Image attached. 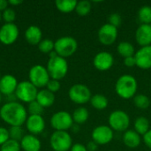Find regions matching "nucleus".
Instances as JSON below:
<instances>
[{"label": "nucleus", "mask_w": 151, "mask_h": 151, "mask_svg": "<svg viewBox=\"0 0 151 151\" xmlns=\"http://www.w3.org/2000/svg\"><path fill=\"white\" fill-rule=\"evenodd\" d=\"M1 119L11 127H21L27 119V111L19 102H8L0 108Z\"/></svg>", "instance_id": "nucleus-1"}, {"label": "nucleus", "mask_w": 151, "mask_h": 151, "mask_svg": "<svg viewBox=\"0 0 151 151\" xmlns=\"http://www.w3.org/2000/svg\"><path fill=\"white\" fill-rule=\"evenodd\" d=\"M115 88L120 97L129 99L133 97L137 91V81L130 74H124L118 79Z\"/></svg>", "instance_id": "nucleus-2"}, {"label": "nucleus", "mask_w": 151, "mask_h": 151, "mask_svg": "<svg viewBox=\"0 0 151 151\" xmlns=\"http://www.w3.org/2000/svg\"><path fill=\"white\" fill-rule=\"evenodd\" d=\"M46 69L51 79L59 81L66 75L68 71V64L65 58L58 55L54 58H49Z\"/></svg>", "instance_id": "nucleus-3"}, {"label": "nucleus", "mask_w": 151, "mask_h": 151, "mask_svg": "<svg viewBox=\"0 0 151 151\" xmlns=\"http://www.w3.org/2000/svg\"><path fill=\"white\" fill-rule=\"evenodd\" d=\"M78 48L77 41L72 36H62L58 38L54 44V50L62 58L72 56Z\"/></svg>", "instance_id": "nucleus-4"}, {"label": "nucleus", "mask_w": 151, "mask_h": 151, "mask_svg": "<svg viewBox=\"0 0 151 151\" xmlns=\"http://www.w3.org/2000/svg\"><path fill=\"white\" fill-rule=\"evenodd\" d=\"M37 93H38V90L35 85H33L30 81H23L18 83V86L14 94L17 99L24 103L29 104L36 100Z\"/></svg>", "instance_id": "nucleus-5"}, {"label": "nucleus", "mask_w": 151, "mask_h": 151, "mask_svg": "<svg viewBox=\"0 0 151 151\" xmlns=\"http://www.w3.org/2000/svg\"><path fill=\"white\" fill-rule=\"evenodd\" d=\"M50 142L54 151H68L73 146L72 137L66 131H55L50 136Z\"/></svg>", "instance_id": "nucleus-6"}, {"label": "nucleus", "mask_w": 151, "mask_h": 151, "mask_svg": "<svg viewBox=\"0 0 151 151\" xmlns=\"http://www.w3.org/2000/svg\"><path fill=\"white\" fill-rule=\"evenodd\" d=\"M29 81L35 85L36 88H42L47 85L49 81L50 80L49 73L46 67L41 65H33L28 73Z\"/></svg>", "instance_id": "nucleus-7"}, {"label": "nucleus", "mask_w": 151, "mask_h": 151, "mask_svg": "<svg viewBox=\"0 0 151 151\" xmlns=\"http://www.w3.org/2000/svg\"><path fill=\"white\" fill-rule=\"evenodd\" d=\"M50 125L56 131H66L73 125V116L65 111H58L52 115Z\"/></svg>", "instance_id": "nucleus-8"}, {"label": "nucleus", "mask_w": 151, "mask_h": 151, "mask_svg": "<svg viewBox=\"0 0 151 151\" xmlns=\"http://www.w3.org/2000/svg\"><path fill=\"white\" fill-rule=\"evenodd\" d=\"M68 95L70 99L78 104H86L91 99L90 89L84 84L73 85L68 91Z\"/></svg>", "instance_id": "nucleus-9"}, {"label": "nucleus", "mask_w": 151, "mask_h": 151, "mask_svg": "<svg viewBox=\"0 0 151 151\" xmlns=\"http://www.w3.org/2000/svg\"><path fill=\"white\" fill-rule=\"evenodd\" d=\"M110 127L118 132L126 131L130 125V119L127 112L118 110L111 113L109 117Z\"/></svg>", "instance_id": "nucleus-10"}, {"label": "nucleus", "mask_w": 151, "mask_h": 151, "mask_svg": "<svg viewBox=\"0 0 151 151\" xmlns=\"http://www.w3.org/2000/svg\"><path fill=\"white\" fill-rule=\"evenodd\" d=\"M19 36V27L14 23H4L0 27V42L5 45L12 44Z\"/></svg>", "instance_id": "nucleus-11"}, {"label": "nucleus", "mask_w": 151, "mask_h": 151, "mask_svg": "<svg viewBox=\"0 0 151 151\" xmlns=\"http://www.w3.org/2000/svg\"><path fill=\"white\" fill-rule=\"evenodd\" d=\"M113 139V131L108 126H98L92 132V140L98 145H105Z\"/></svg>", "instance_id": "nucleus-12"}, {"label": "nucleus", "mask_w": 151, "mask_h": 151, "mask_svg": "<svg viewBox=\"0 0 151 151\" xmlns=\"http://www.w3.org/2000/svg\"><path fill=\"white\" fill-rule=\"evenodd\" d=\"M118 37V29L112 25L106 23L103 25L98 31V39L104 45H111Z\"/></svg>", "instance_id": "nucleus-13"}, {"label": "nucleus", "mask_w": 151, "mask_h": 151, "mask_svg": "<svg viewBox=\"0 0 151 151\" xmlns=\"http://www.w3.org/2000/svg\"><path fill=\"white\" fill-rule=\"evenodd\" d=\"M93 63L96 69L100 71H106L112 66L114 63V58L111 53L107 51H101L96 55Z\"/></svg>", "instance_id": "nucleus-14"}, {"label": "nucleus", "mask_w": 151, "mask_h": 151, "mask_svg": "<svg viewBox=\"0 0 151 151\" xmlns=\"http://www.w3.org/2000/svg\"><path fill=\"white\" fill-rule=\"evenodd\" d=\"M26 127L31 134H38L44 130L45 120L42 115H29L26 120Z\"/></svg>", "instance_id": "nucleus-15"}, {"label": "nucleus", "mask_w": 151, "mask_h": 151, "mask_svg": "<svg viewBox=\"0 0 151 151\" xmlns=\"http://www.w3.org/2000/svg\"><path fill=\"white\" fill-rule=\"evenodd\" d=\"M136 65L142 69H149L151 67V45L142 47L134 54Z\"/></svg>", "instance_id": "nucleus-16"}, {"label": "nucleus", "mask_w": 151, "mask_h": 151, "mask_svg": "<svg viewBox=\"0 0 151 151\" xmlns=\"http://www.w3.org/2000/svg\"><path fill=\"white\" fill-rule=\"evenodd\" d=\"M18 81L12 74H5L0 79V93L5 96L15 93L18 86Z\"/></svg>", "instance_id": "nucleus-17"}, {"label": "nucleus", "mask_w": 151, "mask_h": 151, "mask_svg": "<svg viewBox=\"0 0 151 151\" xmlns=\"http://www.w3.org/2000/svg\"><path fill=\"white\" fill-rule=\"evenodd\" d=\"M135 38L142 47L151 45V25L142 24L136 30Z\"/></svg>", "instance_id": "nucleus-18"}, {"label": "nucleus", "mask_w": 151, "mask_h": 151, "mask_svg": "<svg viewBox=\"0 0 151 151\" xmlns=\"http://www.w3.org/2000/svg\"><path fill=\"white\" fill-rule=\"evenodd\" d=\"M41 142L34 134H25L20 141V147L24 151H40Z\"/></svg>", "instance_id": "nucleus-19"}, {"label": "nucleus", "mask_w": 151, "mask_h": 151, "mask_svg": "<svg viewBox=\"0 0 151 151\" xmlns=\"http://www.w3.org/2000/svg\"><path fill=\"white\" fill-rule=\"evenodd\" d=\"M42 33L41 28L35 25L29 26L25 31L26 40L27 41V42H29L32 45H35V44L38 45L39 42L42 41Z\"/></svg>", "instance_id": "nucleus-20"}, {"label": "nucleus", "mask_w": 151, "mask_h": 151, "mask_svg": "<svg viewBox=\"0 0 151 151\" xmlns=\"http://www.w3.org/2000/svg\"><path fill=\"white\" fill-rule=\"evenodd\" d=\"M36 101L43 107L47 108L51 106L55 102V95L48 89H42L38 91Z\"/></svg>", "instance_id": "nucleus-21"}, {"label": "nucleus", "mask_w": 151, "mask_h": 151, "mask_svg": "<svg viewBox=\"0 0 151 151\" xmlns=\"http://www.w3.org/2000/svg\"><path fill=\"white\" fill-rule=\"evenodd\" d=\"M123 142L125 145L130 149L137 148L141 144L140 134L134 130H127L123 135Z\"/></svg>", "instance_id": "nucleus-22"}, {"label": "nucleus", "mask_w": 151, "mask_h": 151, "mask_svg": "<svg viewBox=\"0 0 151 151\" xmlns=\"http://www.w3.org/2000/svg\"><path fill=\"white\" fill-rule=\"evenodd\" d=\"M134 131L139 134H145L150 131V122L145 117H139L134 121Z\"/></svg>", "instance_id": "nucleus-23"}, {"label": "nucleus", "mask_w": 151, "mask_h": 151, "mask_svg": "<svg viewBox=\"0 0 151 151\" xmlns=\"http://www.w3.org/2000/svg\"><path fill=\"white\" fill-rule=\"evenodd\" d=\"M55 4L57 8L62 12H70L75 10L77 5L76 0H56Z\"/></svg>", "instance_id": "nucleus-24"}, {"label": "nucleus", "mask_w": 151, "mask_h": 151, "mask_svg": "<svg viewBox=\"0 0 151 151\" xmlns=\"http://www.w3.org/2000/svg\"><path fill=\"white\" fill-rule=\"evenodd\" d=\"M90 103L91 105L96 109V110H104L108 106V99L106 96H104V95H95L93 96H91L90 99Z\"/></svg>", "instance_id": "nucleus-25"}, {"label": "nucleus", "mask_w": 151, "mask_h": 151, "mask_svg": "<svg viewBox=\"0 0 151 151\" xmlns=\"http://www.w3.org/2000/svg\"><path fill=\"white\" fill-rule=\"evenodd\" d=\"M88 119V111L85 107H79L74 110L73 119L76 124H83Z\"/></svg>", "instance_id": "nucleus-26"}, {"label": "nucleus", "mask_w": 151, "mask_h": 151, "mask_svg": "<svg viewBox=\"0 0 151 151\" xmlns=\"http://www.w3.org/2000/svg\"><path fill=\"white\" fill-rule=\"evenodd\" d=\"M118 52L125 58L132 57L134 56V47L128 42H121L118 45Z\"/></svg>", "instance_id": "nucleus-27"}, {"label": "nucleus", "mask_w": 151, "mask_h": 151, "mask_svg": "<svg viewBox=\"0 0 151 151\" xmlns=\"http://www.w3.org/2000/svg\"><path fill=\"white\" fill-rule=\"evenodd\" d=\"M138 19L142 24H151V7L150 5H143L138 12Z\"/></svg>", "instance_id": "nucleus-28"}, {"label": "nucleus", "mask_w": 151, "mask_h": 151, "mask_svg": "<svg viewBox=\"0 0 151 151\" xmlns=\"http://www.w3.org/2000/svg\"><path fill=\"white\" fill-rule=\"evenodd\" d=\"M91 7H92V5H91V3L89 1L82 0V1L77 2L75 11L80 16H86L90 12Z\"/></svg>", "instance_id": "nucleus-29"}, {"label": "nucleus", "mask_w": 151, "mask_h": 151, "mask_svg": "<svg viewBox=\"0 0 151 151\" xmlns=\"http://www.w3.org/2000/svg\"><path fill=\"white\" fill-rule=\"evenodd\" d=\"M134 103L135 104V106L139 109H147L149 108V106L150 105V98L145 96V95H137L134 96Z\"/></svg>", "instance_id": "nucleus-30"}, {"label": "nucleus", "mask_w": 151, "mask_h": 151, "mask_svg": "<svg viewBox=\"0 0 151 151\" xmlns=\"http://www.w3.org/2000/svg\"><path fill=\"white\" fill-rule=\"evenodd\" d=\"M54 44L55 42H53L51 39H43L39 42L38 49L41 52L50 53L52 50H54Z\"/></svg>", "instance_id": "nucleus-31"}, {"label": "nucleus", "mask_w": 151, "mask_h": 151, "mask_svg": "<svg viewBox=\"0 0 151 151\" xmlns=\"http://www.w3.org/2000/svg\"><path fill=\"white\" fill-rule=\"evenodd\" d=\"M20 148V142L12 139H9L3 145H1L0 151H19Z\"/></svg>", "instance_id": "nucleus-32"}, {"label": "nucleus", "mask_w": 151, "mask_h": 151, "mask_svg": "<svg viewBox=\"0 0 151 151\" xmlns=\"http://www.w3.org/2000/svg\"><path fill=\"white\" fill-rule=\"evenodd\" d=\"M10 139H12L17 142H20L24 137V130L21 127H11L9 129Z\"/></svg>", "instance_id": "nucleus-33"}, {"label": "nucleus", "mask_w": 151, "mask_h": 151, "mask_svg": "<svg viewBox=\"0 0 151 151\" xmlns=\"http://www.w3.org/2000/svg\"><path fill=\"white\" fill-rule=\"evenodd\" d=\"M43 107L35 100L28 104L27 111L30 115H42L43 111Z\"/></svg>", "instance_id": "nucleus-34"}, {"label": "nucleus", "mask_w": 151, "mask_h": 151, "mask_svg": "<svg viewBox=\"0 0 151 151\" xmlns=\"http://www.w3.org/2000/svg\"><path fill=\"white\" fill-rule=\"evenodd\" d=\"M2 18L4 19L5 23H13L16 18V12L12 8L8 7L4 11H3Z\"/></svg>", "instance_id": "nucleus-35"}, {"label": "nucleus", "mask_w": 151, "mask_h": 151, "mask_svg": "<svg viewBox=\"0 0 151 151\" xmlns=\"http://www.w3.org/2000/svg\"><path fill=\"white\" fill-rule=\"evenodd\" d=\"M122 23V18L119 13L114 12L111 13L109 17V24L112 25L115 27H118L121 25Z\"/></svg>", "instance_id": "nucleus-36"}, {"label": "nucleus", "mask_w": 151, "mask_h": 151, "mask_svg": "<svg viewBox=\"0 0 151 151\" xmlns=\"http://www.w3.org/2000/svg\"><path fill=\"white\" fill-rule=\"evenodd\" d=\"M46 87H47V89L48 90H50L52 93H55V92H57V91L59 90V88H60V82L58 80L50 79L49 81V82L47 83Z\"/></svg>", "instance_id": "nucleus-37"}, {"label": "nucleus", "mask_w": 151, "mask_h": 151, "mask_svg": "<svg viewBox=\"0 0 151 151\" xmlns=\"http://www.w3.org/2000/svg\"><path fill=\"white\" fill-rule=\"evenodd\" d=\"M10 139L9 130L5 127H0V146L3 145L5 142H7Z\"/></svg>", "instance_id": "nucleus-38"}, {"label": "nucleus", "mask_w": 151, "mask_h": 151, "mask_svg": "<svg viewBox=\"0 0 151 151\" xmlns=\"http://www.w3.org/2000/svg\"><path fill=\"white\" fill-rule=\"evenodd\" d=\"M124 63H125V65H126L127 66H128V67H133V66L136 65V61H135L134 56L126 58L124 59Z\"/></svg>", "instance_id": "nucleus-39"}, {"label": "nucleus", "mask_w": 151, "mask_h": 151, "mask_svg": "<svg viewBox=\"0 0 151 151\" xmlns=\"http://www.w3.org/2000/svg\"><path fill=\"white\" fill-rule=\"evenodd\" d=\"M71 151H88L86 146H84L83 144L81 143H75L72 146L71 148Z\"/></svg>", "instance_id": "nucleus-40"}, {"label": "nucleus", "mask_w": 151, "mask_h": 151, "mask_svg": "<svg viewBox=\"0 0 151 151\" xmlns=\"http://www.w3.org/2000/svg\"><path fill=\"white\" fill-rule=\"evenodd\" d=\"M143 140L145 144L151 150V130H150L147 134L143 135Z\"/></svg>", "instance_id": "nucleus-41"}, {"label": "nucleus", "mask_w": 151, "mask_h": 151, "mask_svg": "<svg viewBox=\"0 0 151 151\" xmlns=\"http://www.w3.org/2000/svg\"><path fill=\"white\" fill-rule=\"evenodd\" d=\"M97 147H98V144H97V143H96L94 141L89 142L87 144V146H86V148H87L88 151H96V150H97Z\"/></svg>", "instance_id": "nucleus-42"}, {"label": "nucleus", "mask_w": 151, "mask_h": 151, "mask_svg": "<svg viewBox=\"0 0 151 151\" xmlns=\"http://www.w3.org/2000/svg\"><path fill=\"white\" fill-rule=\"evenodd\" d=\"M8 1L6 0H0V11H4L6 8H8Z\"/></svg>", "instance_id": "nucleus-43"}, {"label": "nucleus", "mask_w": 151, "mask_h": 151, "mask_svg": "<svg viewBox=\"0 0 151 151\" xmlns=\"http://www.w3.org/2000/svg\"><path fill=\"white\" fill-rule=\"evenodd\" d=\"M23 1H21V0H9L8 1V3L10 4H12V5H17V4H21Z\"/></svg>", "instance_id": "nucleus-44"}, {"label": "nucleus", "mask_w": 151, "mask_h": 151, "mask_svg": "<svg viewBox=\"0 0 151 151\" xmlns=\"http://www.w3.org/2000/svg\"><path fill=\"white\" fill-rule=\"evenodd\" d=\"M71 128L73 129V132H78V131L80 130V128H79V126H78V124H76V125H73Z\"/></svg>", "instance_id": "nucleus-45"}, {"label": "nucleus", "mask_w": 151, "mask_h": 151, "mask_svg": "<svg viewBox=\"0 0 151 151\" xmlns=\"http://www.w3.org/2000/svg\"><path fill=\"white\" fill-rule=\"evenodd\" d=\"M1 95H2V94L0 93V103H1V100H2V96H1Z\"/></svg>", "instance_id": "nucleus-46"}, {"label": "nucleus", "mask_w": 151, "mask_h": 151, "mask_svg": "<svg viewBox=\"0 0 151 151\" xmlns=\"http://www.w3.org/2000/svg\"><path fill=\"white\" fill-rule=\"evenodd\" d=\"M1 19H2V13H0V20H1Z\"/></svg>", "instance_id": "nucleus-47"}, {"label": "nucleus", "mask_w": 151, "mask_h": 151, "mask_svg": "<svg viewBox=\"0 0 151 151\" xmlns=\"http://www.w3.org/2000/svg\"><path fill=\"white\" fill-rule=\"evenodd\" d=\"M1 77H2V76H1V73H0V79H1Z\"/></svg>", "instance_id": "nucleus-48"}, {"label": "nucleus", "mask_w": 151, "mask_h": 151, "mask_svg": "<svg viewBox=\"0 0 151 151\" xmlns=\"http://www.w3.org/2000/svg\"><path fill=\"white\" fill-rule=\"evenodd\" d=\"M150 25H151V24H150Z\"/></svg>", "instance_id": "nucleus-49"}]
</instances>
